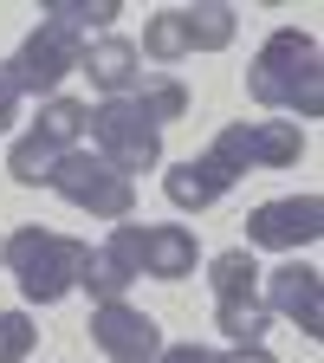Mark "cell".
Listing matches in <instances>:
<instances>
[{
    "mask_svg": "<svg viewBox=\"0 0 324 363\" xmlns=\"http://www.w3.org/2000/svg\"><path fill=\"white\" fill-rule=\"evenodd\" d=\"M247 91H253V104H266V111L318 117L324 111V59H318V39L298 33V26H279V33L259 45V59L247 72Z\"/></svg>",
    "mask_w": 324,
    "mask_h": 363,
    "instance_id": "cell-1",
    "label": "cell"
},
{
    "mask_svg": "<svg viewBox=\"0 0 324 363\" xmlns=\"http://www.w3.org/2000/svg\"><path fill=\"white\" fill-rule=\"evenodd\" d=\"M91 259V240H72V234H45V227H13L0 240V266H13V286L33 298V305H59L78 272Z\"/></svg>",
    "mask_w": 324,
    "mask_h": 363,
    "instance_id": "cell-2",
    "label": "cell"
},
{
    "mask_svg": "<svg viewBox=\"0 0 324 363\" xmlns=\"http://www.w3.org/2000/svg\"><path fill=\"white\" fill-rule=\"evenodd\" d=\"M104 253L130 272H150V279H189V272L201 266V247H195V234L189 227H175V220H162V227H136V220H117L111 227V240H104Z\"/></svg>",
    "mask_w": 324,
    "mask_h": 363,
    "instance_id": "cell-3",
    "label": "cell"
},
{
    "mask_svg": "<svg viewBox=\"0 0 324 363\" xmlns=\"http://www.w3.org/2000/svg\"><path fill=\"white\" fill-rule=\"evenodd\" d=\"M84 130L98 136V156L117 169V175H143L162 162V130L136 111L130 98H104V104H84Z\"/></svg>",
    "mask_w": 324,
    "mask_h": 363,
    "instance_id": "cell-4",
    "label": "cell"
},
{
    "mask_svg": "<svg viewBox=\"0 0 324 363\" xmlns=\"http://www.w3.org/2000/svg\"><path fill=\"white\" fill-rule=\"evenodd\" d=\"M45 182H52V189H59L72 208L104 214L111 227L136 214V182H130V175H117L104 156H91V150H65V156L52 162V175H45Z\"/></svg>",
    "mask_w": 324,
    "mask_h": 363,
    "instance_id": "cell-5",
    "label": "cell"
},
{
    "mask_svg": "<svg viewBox=\"0 0 324 363\" xmlns=\"http://www.w3.org/2000/svg\"><path fill=\"white\" fill-rule=\"evenodd\" d=\"M208 156L227 169V175H247V169H292L298 156H305V130L292 123V117H266V123H227L214 143H208Z\"/></svg>",
    "mask_w": 324,
    "mask_h": 363,
    "instance_id": "cell-6",
    "label": "cell"
},
{
    "mask_svg": "<svg viewBox=\"0 0 324 363\" xmlns=\"http://www.w3.org/2000/svg\"><path fill=\"white\" fill-rule=\"evenodd\" d=\"M84 136V104L78 98H45L39 104V117H33V130L13 143V156H7V175L20 182V189H33V182H45L52 175V162Z\"/></svg>",
    "mask_w": 324,
    "mask_h": 363,
    "instance_id": "cell-7",
    "label": "cell"
},
{
    "mask_svg": "<svg viewBox=\"0 0 324 363\" xmlns=\"http://www.w3.org/2000/svg\"><path fill=\"white\" fill-rule=\"evenodd\" d=\"M78 65H84V39L45 20V26H33V33L20 39V52H13V65H7V72H13V84H20V91L59 98V84H65Z\"/></svg>",
    "mask_w": 324,
    "mask_h": 363,
    "instance_id": "cell-8",
    "label": "cell"
},
{
    "mask_svg": "<svg viewBox=\"0 0 324 363\" xmlns=\"http://www.w3.org/2000/svg\"><path fill=\"white\" fill-rule=\"evenodd\" d=\"M324 234V201L318 195H279V201H259L247 214V240L266 253H298Z\"/></svg>",
    "mask_w": 324,
    "mask_h": 363,
    "instance_id": "cell-9",
    "label": "cell"
},
{
    "mask_svg": "<svg viewBox=\"0 0 324 363\" xmlns=\"http://www.w3.org/2000/svg\"><path fill=\"white\" fill-rule=\"evenodd\" d=\"M91 337H98V350H104L111 363H156V350H162L156 318L136 311V305H123V298L91 305Z\"/></svg>",
    "mask_w": 324,
    "mask_h": 363,
    "instance_id": "cell-10",
    "label": "cell"
},
{
    "mask_svg": "<svg viewBox=\"0 0 324 363\" xmlns=\"http://www.w3.org/2000/svg\"><path fill=\"white\" fill-rule=\"evenodd\" d=\"M266 311L272 318H292V325L305 337H324V279H318V266H272V279H266Z\"/></svg>",
    "mask_w": 324,
    "mask_h": 363,
    "instance_id": "cell-11",
    "label": "cell"
},
{
    "mask_svg": "<svg viewBox=\"0 0 324 363\" xmlns=\"http://www.w3.org/2000/svg\"><path fill=\"white\" fill-rule=\"evenodd\" d=\"M162 189H169V201H175L181 214H201V208H214L227 189H234V175L201 150V156H189V162H175V169L162 175Z\"/></svg>",
    "mask_w": 324,
    "mask_h": 363,
    "instance_id": "cell-12",
    "label": "cell"
},
{
    "mask_svg": "<svg viewBox=\"0 0 324 363\" xmlns=\"http://www.w3.org/2000/svg\"><path fill=\"white\" fill-rule=\"evenodd\" d=\"M84 72H91V84L98 91H111V98H130L136 84H143V52H136L130 39H91L84 45Z\"/></svg>",
    "mask_w": 324,
    "mask_h": 363,
    "instance_id": "cell-13",
    "label": "cell"
},
{
    "mask_svg": "<svg viewBox=\"0 0 324 363\" xmlns=\"http://www.w3.org/2000/svg\"><path fill=\"white\" fill-rule=\"evenodd\" d=\"M181 20V39H189V52H220L227 39H234V7L227 0H195V7H175Z\"/></svg>",
    "mask_w": 324,
    "mask_h": 363,
    "instance_id": "cell-14",
    "label": "cell"
},
{
    "mask_svg": "<svg viewBox=\"0 0 324 363\" xmlns=\"http://www.w3.org/2000/svg\"><path fill=\"white\" fill-rule=\"evenodd\" d=\"M208 286H214V305H227V298H253V292H259V266H253V253H247V247L214 253Z\"/></svg>",
    "mask_w": 324,
    "mask_h": 363,
    "instance_id": "cell-15",
    "label": "cell"
},
{
    "mask_svg": "<svg viewBox=\"0 0 324 363\" xmlns=\"http://www.w3.org/2000/svg\"><path fill=\"white\" fill-rule=\"evenodd\" d=\"M117 13H123V0H52V13H45V20L65 26V33H78L91 45V33H111Z\"/></svg>",
    "mask_w": 324,
    "mask_h": 363,
    "instance_id": "cell-16",
    "label": "cell"
},
{
    "mask_svg": "<svg viewBox=\"0 0 324 363\" xmlns=\"http://www.w3.org/2000/svg\"><path fill=\"white\" fill-rule=\"evenodd\" d=\"M130 104L162 130V123H175L181 111H189V84H181V78H150V84H136V91H130Z\"/></svg>",
    "mask_w": 324,
    "mask_h": 363,
    "instance_id": "cell-17",
    "label": "cell"
},
{
    "mask_svg": "<svg viewBox=\"0 0 324 363\" xmlns=\"http://www.w3.org/2000/svg\"><path fill=\"white\" fill-rule=\"evenodd\" d=\"M214 325L234 337V344H259L266 325H272V311H266V298L253 292V298H227V305H214Z\"/></svg>",
    "mask_w": 324,
    "mask_h": 363,
    "instance_id": "cell-18",
    "label": "cell"
},
{
    "mask_svg": "<svg viewBox=\"0 0 324 363\" xmlns=\"http://www.w3.org/2000/svg\"><path fill=\"white\" fill-rule=\"evenodd\" d=\"M78 286L104 305V298H123V292H130V272H123L104 247H91V259H84V272H78Z\"/></svg>",
    "mask_w": 324,
    "mask_h": 363,
    "instance_id": "cell-19",
    "label": "cell"
},
{
    "mask_svg": "<svg viewBox=\"0 0 324 363\" xmlns=\"http://www.w3.org/2000/svg\"><path fill=\"white\" fill-rule=\"evenodd\" d=\"M33 337H39V325L26 311H0V363H20L33 350Z\"/></svg>",
    "mask_w": 324,
    "mask_h": 363,
    "instance_id": "cell-20",
    "label": "cell"
},
{
    "mask_svg": "<svg viewBox=\"0 0 324 363\" xmlns=\"http://www.w3.org/2000/svg\"><path fill=\"white\" fill-rule=\"evenodd\" d=\"M156 363H220V350H208V344H162Z\"/></svg>",
    "mask_w": 324,
    "mask_h": 363,
    "instance_id": "cell-21",
    "label": "cell"
},
{
    "mask_svg": "<svg viewBox=\"0 0 324 363\" xmlns=\"http://www.w3.org/2000/svg\"><path fill=\"white\" fill-rule=\"evenodd\" d=\"M20 98H26V91L13 84V72H7V65H0V130H13V117H20Z\"/></svg>",
    "mask_w": 324,
    "mask_h": 363,
    "instance_id": "cell-22",
    "label": "cell"
},
{
    "mask_svg": "<svg viewBox=\"0 0 324 363\" xmlns=\"http://www.w3.org/2000/svg\"><path fill=\"white\" fill-rule=\"evenodd\" d=\"M220 363H272V350H266V344H234Z\"/></svg>",
    "mask_w": 324,
    "mask_h": 363,
    "instance_id": "cell-23",
    "label": "cell"
}]
</instances>
